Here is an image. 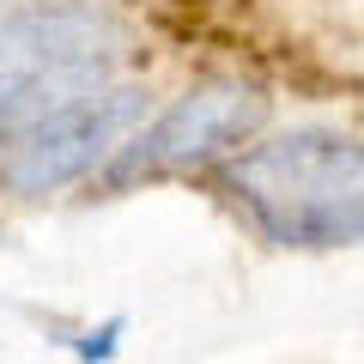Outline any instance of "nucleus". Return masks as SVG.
Instances as JSON below:
<instances>
[{
    "label": "nucleus",
    "instance_id": "nucleus-1",
    "mask_svg": "<svg viewBox=\"0 0 364 364\" xmlns=\"http://www.w3.org/2000/svg\"><path fill=\"white\" fill-rule=\"evenodd\" d=\"M231 188L286 249H346L364 231V158L352 134L298 128L231 158Z\"/></svg>",
    "mask_w": 364,
    "mask_h": 364
},
{
    "label": "nucleus",
    "instance_id": "nucleus-4",
    "mask_svg": "<svg viewBox=\"0 0 364 364\" xmlns=\"http://www.w3.org/2000/svg\"><path fill=\"white\" fill-rule=\"evenodd\" d=\"M261 122H267V97L255 85H195L182 91L176 104L140 128L128 146H116V182H134V176H164V170H195V164H213V158L237 152L243 140H255Z\"/></svg>",
    "mask_w": 364,
    "mask_h": 364
},
{
    "label": "nucleus",
    "instance_id": "nucleus-2",
    "mask_svg": "<svg viewBox=\"0 0 364 364\" xmlns=\"http://www.w3.org/2000/svg\"><path fill=\"white\" fill-rule=\"evenodd\" d=\"M122 31L91 6H0V140L116 73Z\"/></svg>",
    "mask_w": 364,
    "mask_h": 364
},
{
    "label": "nucleus",
    "instance_id": "nucleus-5",
    "mask_svg": "<svg viewBox=\"0 0 364 364\" xmlns=\"http://www.w3.org/2000/svg\"><path fill=\"white\" fill-rule=\"evenodd\" d=\"M0 6H37V0H0Z\"/></svg>",
    "mask_w": 364,
    "mask_h": 364
},
{
    "label": "nucleus",
    "instance_id": "nucleus-3",
    "mask_svg": "<svg viewBox=\"0 0 364 364\" xmlns=\"http://www.w3.org/2000/svg\"><path fill=\"white\" fill-rule=\"evenodd\" d=\"M146 109V91L140 85H91L67 104L43 109L37 122H25L18 134H6V152H0V188L6 195H25V200H43L67 182L91 176L109 152L122 146V134L140 122Z\"/></svg>",
    "mask_w": 364,
    "mask_h": 364
}]
</instances>
